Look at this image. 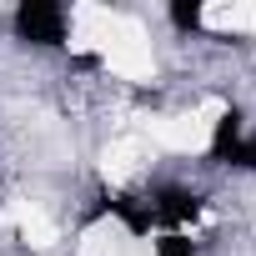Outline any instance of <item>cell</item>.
Returning a JSON list of instances; mask_svg holds the SVG:
<instances>
[{"label":"cell","instance_id":"cell-1","mask_svg":"<svg viewBox=\"0 0 256 256\" xmlns=\"http://www.w3.org/2000/svg\"><path fill=\"white\" fill-rule=\"evenodd\" d=\"M10 30L20 46H36V50H60L66 36H70V16L56 0H20L16 16H10Z\"/></svg>","mask_w":256,"mask_h":256},{"label":"cell","instance_id":"cell-3","mask_svg":"<svg viewBox=\"0 0 256 256\" xmlns=\"http://www.w3.org/2000/svg\"><path fill=\"white\" fill-rule=\"evenodd\" d=\"M241 141H246V116H241V106H226V110L216 116V126H211L206 156H211L216 166H231V156H236Z\"/></svg>","mask_w":256,"mask_h":256},{"label":"cell","instance_id":"cell-7","mask_svg":"<svg viewBox=\"0 0 256 256\" xmlns=\"http://www.w3.org/2000/svg\"><path fill=\"white\" fill-rule=\"evenodd\" d=\"M231 171H256V136H246L231 156Z\"/></svg>","mask_w":256,"mask_h":256},{"label":"cell","instance_id":"cell-6","mask_svg":"<svg viewBox=\"0 0 256 256\" xmlns=\"http://www.w3.org/2000/svg\"><path fill=\"white\" fill-rule=\"evenodd\" d=\"M151 251H156V256H196V241H191L186 231H161V236L151 241Z\"/></svg>","mask_w":256,"mask_h":256},{"label":"cell","instance_id":"cell-5","mask_svg":"<svg viewBox=\"0 0 256 256\" xmlns=\"http://www.w3.org/2000/svg\"><path fill=\"white\" fill-rule=\"evenodd\" d=\"M171 26L181 30V36H196L201 26H206V10H201V0H171Z\"/></svg>","mask_w":256,"mask_h":256},{"label":"cell","instance_id":"cell-2","mask_svg":"<svg viewBox=\"0 0 256 256\" xmlns=\"http://www.w3.org/2000/svg\"><path fill=\"white\" fill-rule=\"evenodd\" d=\"M146 206H151V221H156V226L181 231V226H191V221L206 211V196H201L196 186L161 181V186H151V191H146Z\"/></svg>","mask_w":256,"mask_h":256},{"label":"cell","instance_id":"cell-4","mask_svg":"<svg viewBox=\"0 0 256 256\" xmlns=\"http://www.w3.org/2000/svg\"><path fill=\"white\" fill-rule=\"evenodd\" d=\"M100 211H110L131 236H151V206H146V196H126V191H110V196H100Z\"/></svg>","mask_w":256,"mask_h":256}]
</instances>
